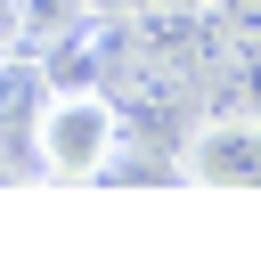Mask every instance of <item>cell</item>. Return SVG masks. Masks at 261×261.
Returning a JSON list of instances; mask_svg holds the SVG:
<instances>
[{
  "label": "cell",
  "mask_w": 261,
  "mask_h": 261,
  "mask_svg": "<svg viewBox=\"0 0 261 261\" xmlns=\"http://www.w3.org/2000/svg\"><path fill=\"white\" fill-rule=\"evenodd\" d=\"M122 147V114L98 82H49L41 114H33V163L49 179H98Z\"/></svg>",
  "instance_id": "cell-1"
},
{
  "label": "cell",
  "mask_w": 261,
  "mask_h": 261,
  "mask_svg": "<svg viewBox=\"0 0 261 261\" xmlns=\"http://www.w3.org/2000/svg\"><path fill=\"white\" fill-rule=\"evenodd\" d=\"M179 163L204 188H261V114H212L204 130H188Z\"/></svg>",
  "instance_id": "cell-2"
},
{
  "label": "cell",
  "mask_w": 261,
  "mask_h": 261,
  "mask_svg": "<svg viewBox=\"0 0 261 261\" xmlns=\"http://www.w3.org/2000/svg\"><path fill=\"white\" fill-rule=\"evenodd\" d=\"M41 98H49V73L33 65V57H0V139H33V114H41Z\"/></svg>",
  "instance_id": "cell-3"
},
{
  "label": "cell",
  "mask_w": 261,
  "mask_h": 261,
  "mask_svg": "<svg viewBox=\"0 0 261 261\" xmlns=\"http://www.w3.org/2000/svg\"><path fill=\"white\" fill-rule=\"evenodd\" d=\"M24 41V0H0V57Z\"/></svg>",
  "instance_id": "cell-4"
}]
</instances>
